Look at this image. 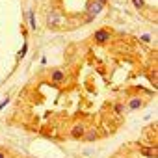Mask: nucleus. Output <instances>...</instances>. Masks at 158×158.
<instances>
[{"mask_svg":"<svg viewBox=\"0 0 158 158\" xmlns=\"http://www.w3.org/2000/svg\"><path fill=\"white\" fill-rule=\"evenodd\" d=\"M65 23V19H63V15L60 13V11H50L48 15H47V26L48 28H58V26H61Z\"/></svg>","mask_w":158,"mask_h":158,"instance_id":"f257e3e1","label":"nucleus"},{"mask_svg":"<svg viewBox=\"0 0 158 158\" xmlns=\"http://www.w3.org/2000/svg\"><path fill=\"white\" fill-rule=\"evenodd\" d=\"M102 4L101 2H97V0H91V2L88 4V21H91L93 17H97L101 11H102Z\"/></svg>","mask_w":158,"mask_h":158,"instance_id":"f03ea898","label":"nucleus"},{"mask_svg":"<svg viewBox=\"0 0 158 158\" xmlns=\"http://www.w3.org/2000/svg\"><path fill=\"white\" fill-rule=\"evenodd\" d=\"M84 132H86V127H84V123H76V125L71 128V138H73V139H82Z\"/></svg>","mask_w":158,"mask_h":158,"instance_id":"7ed1b4c3","label":"nucleus"},{"mask_svg":"<svg viewBox=\"0 0 158 158\" xmlns=\"http://www.w3.org/2000/svg\"><path fill=\"white\" fill-rule=\"evenodd\" d=\"M65 78H67V74H65V71H61V69H54V71L50 73V80H52L54 84H63Z\"/></svg>","mask_w":158,"mask_h":158,"instance_id":"20e7f679","label":"nucleus"},{"mask_svg":"<svg viewBox=\"0 0 158 158\" xmlns=\"http://www.w3.org/2000/svg\"><path fill=\"white\" fill-rule=\"evenodd\" d=\"M95 41H97V43H106V41H110V32H108V30H97V32H95Z\"/></svg>","mask_w":158,"mask_h":158,"instance_id":"39448f33","label":"nucleus"},{"mask_svg":"<svg viewBox=\"0 0 158 158\" xmlns=\"http://www.w3.org/2000/svg\"><path fill=\"white\" fill-rule=\"evenodd\" d=\"M97 138H99L97 128H89V130H86V132H84V136H82V139H86V141H95Z\"/></svg>","mask_w":158,"mask_h":158,"instance_id":"423d86ee","label":"nucleus"},{"mask_svg":"<svg viewBox=\"0 0 158 158\" xmlns=\"http://www.w3.org/2000/svg\"><path fill=\"white\" fill-rule=\"evenodd\" d=\"M141 106H143V101H141V99H139V97H132V99H130V102H128V106H127V108H128V110H139V108H141Z\"/></svg>","mask_w":158,"mask_h":158,"instance_id":"0eeeda50","label":"nucleus"},{"mask_svg":"<svg viewBox=\"0 0 158 158\" xmlns=\"http://www.w3.org/2000/svg\"><path fill=\"white\" fill-rule=\"evenodd\" d=\"M26 15H28V23H30V28H32V30H35V26H37V23H35V17H34V11H32V10H28V13H26Z\"/></svg>","mask_w":158,"mask_h":158,"instance_id":"6e6552de","label":"nucleus"},{"mask_svg":"<svg viewBox=\"0 0 158 158\" xmlns=\"http://www.w3.org/2000/svg\"><path fill=\"white\" fill-rule=\"evenodd\" d=\"M139 151H141L145 156H151V158H152V156H156V147H154V149H151V147H141Z\"/></svg>","mask_w":158,"mask_h":158,"instance_id":"1a4fd4ad","label":"nucleus"},{"mask_svg":"<svg viewBox=\"0 0 158 158\" xmlns=\"http://www.w3.org/2000/svg\"><path fill=\"white\" fill-rule=\"evenodd\" d=\"M114 110H115V114H123V112L127 110V106H125V104H121V102H117V104L114 106Z\"/></svg>","mask_w":158,"mask_h":158,"instance_id":"9d476101","label":"nucleus"},{"mask_svg":"<svg viewBox=\"0 0 158 158\" xmlns=\"http://www.w3.org/2000/svg\"><path fill=\"white\" fill-rule=\"evenodd\" d=\"M132 2H134V6H136L138 10H141V8L145 6V2H143V0H132Z\"/></svg>","mask_w":158,"mask_h":158,"instance_id":"9b49d317","label":"nucleus"},{"mask_svg":"<svg viewBox=\"0 0 158 158\" xmlns=\"http://www.w3.org/2000/svg\"><path fill=\"white\" fill-rule=\"evenodd\" d=\"M141 41L149 43V41H151V35H149V34H143V35H141Z\"/></svg>","mask_w":158,"mask_h":158,"instance_id":"f8f14e48","label":"nucleus"},{"mask_svg":"<svg viewBox=\"0 0 158 158\" xmlns=\"http://www.w3.org/2000/svg\"><path fill=\"white\" fill-rule=\"evenodd\" d=\"M26 48H28V47H26V45H24V47H23V50H21V52H19V56H21V58H23V56H24V54H26Z\"/></svg>","mask_w":158,"mask_h":158,"instance_id":"ddd939ff","label":"nucleus"},{"mask_svg":"<svg viewBox=\"0 0 158 158\" xmlns=\"http://www.w3.org/2000/svg\"><path fill=\"white\" fill-rule=\"evenodd\" d=\"M8 102H10V99H6V101H4V102H0V110H2V108H4V106H6V104H8Z\"/></svg>","mask_w":158,"mask_h":158,"instance_id":"4468645a","label":"nucleus"},{"mask_svg":"<svg viewBox=\"0 0 158 158\" xmlns=\"http://www.w3.org/2000/svg\"><path fill=\"white\" fill-rule=\"evenodd\" d=\"M0 158H6V152H2V151H0Z\"/></svg>","mask_w":158,"mask_h":158,"instance_id":"2eb2a0df","label":"nucleus"},{"mask_svg":"<svg viewBox=\"0 0 158 158\" xmlns=\"http://www.w3.org/2000/svg\"><path fill=\"white\" fill-rule=\"evenodd\" d=\"M97 2H101V4L104 6V4H106V0H97Z\"/></svg>","mask_w":158,"mask_h":158,"instance_id":"dca6fc26","label":"nucleus"}]
</instances>
